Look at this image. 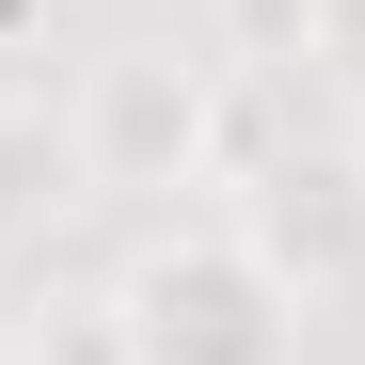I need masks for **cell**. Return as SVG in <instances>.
Returning <instances> with one entry per match:
<instances>
[{
	"label": "cell",
	"instance_id": "1",
	"mask_svg": "<svg viewBox=\"0 0 365 365\" xmlns=\"http://www.w3.org/2000/svg\"><path fill=\"white\" fill-rule=\"evenodd\" d=\"M111 365H302V286L238 222H159L111 270Z\"/></svg>",
	"mask_w": 365,
	"mask_h": 365
},
{
	"label": "cell",
	"instance_id": "2",
	"mask_svg": "<svg viewBox=\"0 0 365 365\" xmlns=\"http://www.w3.org/2000/svg\"><path fill=\"white\" fill-rule=\"evenodd\" d=\"M64 143H80V191L175 207V191H207L222 159H255L270 128L238 111V64H222V48H111V64L64 96Z\"/></svg>",
	"mask_w": 365,
	"mask_h": 365
},
{
	"label": "cell",
	"instance_id": "3",
	"mask_svg": "<svg viewBox=\"0 0 365 365\" xmlns=\"http://www.w3.org/2000/svg\"><path fill=\"white\" fill-rule=\"evenodd\" d=\"M238 238H255L302 302L365 286V128H270L238 159Z\"/></svg>",
	"mask_w": 365,
	"mask_h": 365
},
{
	"label": "cell",
	"instance_id": "4",
	"mask_svg": "<svg viewBox=\"0 0 365 365\" xmlns=\"http://www.w3.org/2000/svg\"><path fill=\"white\" fill-rule=\"evenodd\" d=\"M64 191H80V143H64V111H48V96H16V111H0V222H48Z\"/></svg>",
	"mask_w": 365,
	"mask_h": 365
},
{
	"label": "cell",
	"instance_id": "5",
	"mask_svg": "<svg viewBox=\"0 0 365 365\" xmlns=\"http://www.w3.org/2000/svg\"><path fill=\"white\" fill-rule=\"evenodd\" d=\"M302 64H318V96L365 128V0H318V32H302Z\"/></svg>",
	"mask_w": 365,
	"mask_h": 365
},
{
	"label": "cell",
	"instance_id": "6",
	"mask_svg": "<svg viewBox=\"0 0 365 365\" xmlns=\"http://www.w3.org/2000/svg\"><path fill=\"white\" fill-rule=\"evenodd\" d=\"M318 0H222V64H302Z\"/></svg>",
	"mask_w": 365,
	"mask_h": 365
}]
</instances>
